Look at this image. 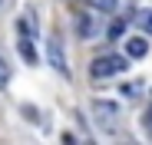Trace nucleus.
<instances>
[{
  "instance_id": "nucleus-1",
  "label": "nucleus",
  "mask_w": 152,
  "mask_h": 145,
  "mask_svg": "<svg viewBox=\"0 0 152 145\" xmlns=\"http://www.w3.org/2000/svg\"><path fill=\"white\" fill-rule=\"evenodd\" d=\"M122 69H126V56L106 53V56H96V59H93L89 76H93V79H109V76H119Z\"/></svg>"
},
{
  "instance_id": "nucleus-2",
  "label": "nucleus",
  "mask_w": 152,
  "mask_h": 145,
  "mask_svg": "<svg viewBox=\"0 0 152 145\" xmlns=\"http://www.w3.org/2000/svg\"><path fill=\"white\" fill-rule=\"evenodd\" d=\"M93 119L103 132H116L119 125V106L116 102H106V99H96L93 102Z\"/></svg>"
},
{
  "instance_id": "nucleus-3",
  "label": "nucleus",
  "mask_w": 152,
  "mask_h": 145,
  "mask_svg": "<svg viewBox=\"0 0 152 145\" xmlns=\"http://www.w3.org/2000/svg\"><path fill=\"white\" fill-rule=\"evenodd\" d=\"M46 56H50V63H53V69H60L63 76H69V66H66V56H63V43L56 36L46 43Z\"/></svg>"
},
{
  "instance_id": "nucleus-4",
  "label": "nucleus",
  "mask_w": 152,
  "mask_h": 145,
  "mask_svg": "<svg viewBox=\"0 0 152 145\" xmlns=\"http://www.w3.org/2000/svg\"><path fill=\"white\" fill-rule=\"evenodd\" d=\"M149 53V40L145 36H129V40H126V56H129V59H142Z\"/></svg>"
},
{
  "instance_id": "nucleus-5",
  "label": "nucleus",
  "mask_w": 152,
  "mask_h": 145,
  "mask_svg": "<svg viewBox=\"0 0 152 145\" xmlns=\"http://www.w3.org/2000/svg\"><path fill=\"white\" fill-rule=\"evenodd\" d=\"M17 50H20V56L27 59L30 66L37 63V50H33V43H30V36H23V40H17Z\"/></svg>"
},
{
  "instance_id": "nucleus-6",
  "label": "nucleus",
  "mask_w": 152,
  "mask_h": 145,
  "mask_svg": "<svg viewBox=\"0 0 152 145\" xmlns=\"http://www.w3.org/2000/svg\"><path fill=\"white\" fill-rule=\"evenodd\" d=\"M136 23H139V30H142V33H149V36H152V10H139Z\"/></svg>"
},
{
  "instance_id": "nucleus-7",
  "label": "nucleus",
  "mask_w": 152,
  "mask_h": 145,
  "mask_svg": "<svg viewBox=\"0 0 152 145\" xmlns=\"http://www.w3.org/2000/svg\"><path fill=\"white\" fill-rule=\"evenodd\" d=\"M89 7H96L99 13H116V0H86Z\"/></svg>"
},
{
  "instance_id": "nucleus-8",
  "label": "nucleus",
  "mask_w": 152,
  "mask_h": 145,
  "mask_svg": "<svg viewBox=\"0 0 152 145\" xmlns=\"http://www.w3.org/2000/svg\"><path fill=\"white\" fill-rule=\"evenodd\" d=\"M76 33H80V36H93V20L89 17H80V20H76Z\"/></svg>"
},
{
  "instance_id": "nucleus-9",
  "label": "nucleus",
  "mask_w": 152,
  "mask_h": 145,
  "mask_svg": "<svg viewBox=\"0 0 152 145\" xmlns=\"http://www.w3.org/2000/svg\"><path fill=\"white\" fill-rule=\"evenodd\" d=\"M10 76H13V72H10V66H7V59L0 56V89H4V86L10 83Z\"/></svg>"
},
{
  "instance_id": "nucleus-10",
  "label": "nucleus",
  "mask_w": 152,
  "mask_h": 145,
  "mask_svg": "<svg viewBox=\"0 0 152 145\" xmlns=\"http://www.w3.org/2000/svg\"><path fill=\"white\" fill-rule=\"evenodd\" d=\"M122 30H126V23H122V20H116L113 27H109V40H116V36H119Z\"/></svg>"
},
{
  "instance_id": "nucleus-11",
  "label": "nucleus",
  "mask_w": 152,
  "mask_h": 145,
  "mask_svg": "<svg viewBox=\"0 0 152 145\" xmlns=\"http://www.w3.org/2000/svg\"><path fill=\"white\" fill-rule=\"evenodd\" d=\"M142 125H145V132L152 135V106H149V109L142 112Z\"/></svg>"
},
{
  "instance_id": "nucleus-12",
  "label": "nucleus",
  "mask_w": 152,
  "mask_h": 145,
  "mask_svg": "<svg viewBox=\"0 0 152 145\" xmlns=\"http://www.w3.org/2000/svg\"><path fill=\"white\" fill-rule=\"evenodd\" d=\"M0 4H4V0H0Z\"/></svg>"
}]
</instances>
